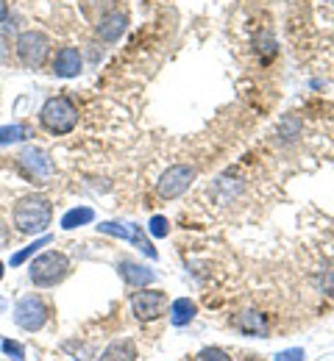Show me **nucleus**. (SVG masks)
<instances>
[{"mask_svg": "<svg viewBox=\"0 0 334 361\" xmlns=\"http://www.w3.org/2000/svg\"><path fill=\"white\" fill-rule=\"evenodd\" d=\"M11 223L20 233H28V236H37V233H45L53 223V203L45 195H28L23 197L14 212H11Z\"/></svg>", "mask_w": 334, "mask_h": 361, "instance_id": "obj_1", "label": "nucleus"}, {"mask_svg": "<svg viewBox=\"0 0 334 361\" xmlns=\"http://www.w3.org/2000/svg\"><path fill=\"white\" fill-rule=\"evenodd\" d=\"M40 123H42V128L50 131V134L64 136L78 126V109H76V103L67 94L48 97L45 106L40 109Z\"/></svg>", "mask_w": 334, "mask_h": 361, "instance_id": "obj_2", "label": "nucleus"}, {"mask_svg": "<svg viewBox=\"0 0 334 361\" xmlns=\"http://www.w3.org/2000/svg\"><path fill=\"white\" fill-rule=\"evenodd\" d=\"M67 272H70V259H67V253H61V250H45V253H40V256L31 262L28 278H31L34 286L48 289V286L61 283V281L67 278Z\"/></svg>", "mask_w": 334, "mask_h": 361, "instance_id": "obj_3", "label": "nucleus"}, {"mask_svg": "<svg viewBox=\"0 0 334 361\" xmlns=\"http://www.w3.org/2000/svg\"><path fill=\"white\" fill-rule=\"evenodd\" d=\"M17 59L23 61V67L28 70H40L50 56V39L42 34V31H23L17 37Z\"/></svg>", "mask_w": 334, "mask_h": 361, "instance_id": "obj_4", "label": "nucleus"}, {"mask_svg": "<svg viewBox=\"0 0 334 361\" xmlns=\"http://www.w3.org/2000/svg\"><path fill=\"white\" fill-rule=\"evenodd\" d=\"M48 314H50L48 303H45L40 295H25V298H20L17 306H14V322H17L23 331H28V334L42 331L45 322H48Z\"/></svg>", "mask_w": 334, "mask_h": 361, "instance_id": "obj_5", "label": "nucleus"}, {"mask_svg": "<svg viewBox=\"0 0 334 361\" xmlns=\"http://www.w3.org/2000/svg\"><path fill=\"white\" fill-rule=\"evenodd\" d=\"M195 167L192 164H173L162 173V178L156 180V192L162 200H173V197H181L195 180Z\"/></svg>", "mask_w": 334, "mask_h": 361, "instance_id": "obj_6", "label": "nucleus"}, {"mask_svg": "<svg viewBox=\"0 0 334 361\" xmlns=\"http://www.w3.org/2000/svg\"><path fill=\"white\" fill-rule=\"evenodd\" d=\"M131 312L137 314V319L153 322L167 312V295L162 289H140L131 295Z\"/></svg>", "mask_w": 334, "mask_h": 361, "instance_id": "obj_7", "label": "nucleus"}, {"mask_svg": "<svg viewBox=\"0 0 334 361\" xmlns=\"http://www.w3.org/2000/svg\"><path fill=\"white\" fill-rule=\"evenodd\" d=\"M100 233H109V236H117V239H126L131 245H137V250H143L148 259H159L153 242L145 236L143 226H134V223H100L97 226Z\"/></svg>", "mask_w": 334, "mask_h": 361, "instance_id": "obj_8", "label": "nucleus"}, {"mask_svg": "<svg viewBox=\"0 0 334 361\" xmlns=\"http://www.w3.org/2000/svg\"><path fill=\"white\" fill-rule=\"evenodd\" d=\"M17 164L28 178L40 180V183H45L53 176V159L42 147H23L17 156Z\"/></svg>", "mask_w": 334, "mask_h": 361, "instance_id": "obj_9", "label": "nucleus"}, {"mask_svg": "<svg viewBox=\"0 0 334 361\" xmlns=\"http://www.w3.org/2000/svg\"><path fill=\"white\" fill-rule=\"evenodd\" d=\"M84 70V56L78 47H61L56 50L53 61H50V73L56 78H76Z\"/></svg>", "mask_w": 334, "mask_h": 361, "instance_id": "obj_10", "label": "nucleus"}, {"mask_svg": "<svg viewBox=\"0 0 334 361\" xmlns=\"http://www.w3.org/2000/svg\"><path fill=\"white\" fill-rule=\"evenodd\" d=\"M117 272H120V278H123L129 286H134V289H143V286H148V283L156 281V272L148 270L145 264L129 262V259H123V262L117 264Z\"/></svg>", "mask_w": 334, "mask_h": 361, "instance_id": "obj_11", "label": "nucleus"}, {"mask_svg": "<svg viewBox=\"0 0 334 361\" xmlns=\"http://www.w3.org/2000/svg\"><path fill=\"white\" fill-rule=\"evenodd\" d=\"M123 31H126V14L123 11H109L97 23V37L103 42H117L123 37Z\"/></svg>", "mask_w": 334, "mask_h": 361, "instance_id": "obj_12", "label": "nucleus"}, {"mask_svg": "<svg viewBox=\"0 0 334 361\" xmlns=\"http://www.w3.org/2000/svg\"><path fill=\"white\" fill-rule=\"evenodd\" d=\"M232 325L245 336H268V319L265 314H256V312H242Z\"/></svg>", "mask_w": 334, "mask_h": 361, "instance_id": "obj_13", "label": "nucleus"}, {"mask_svg": "<svg viewBox=\"0 0 334 361\" xmlns=\"http://www.w3.org/2000/svg\"><path fill=\"white\" fill-rule=\"evenodd\" d=\"M137 359H140V353H137V345H134L131 339H114V342L100 353L97 361H137Z\"/></svg>", "mask_w": 334, "mask_h": 361, "instance_id": "obj_14", "label": "nucleus"}, {"mask_svg": "<svg viewBox=\"0 0 334 361\" xmlns=\"http://www.w3.org/2000/svg\"><path fill=\"white\" fill-rule=\"evenodd\" d=\"M195 314H198V306H195V300H190V298H179V300L170 303V322L176 328L190 325L192 319H195Z\"/></svg>", "mask_w": 334, "mask_h": 361, "instance_id": "obj_15", "label": "nucleus"}, {"mask_svg": "<svg viewBox=\"0 0 334 361\" xmlns=\"http://www.w3.org/2000/svg\"><path fill=\"white\" fill-rule=\"evenodd\" d=\"M95 220V212L90 206H78V209H70L64 217H61V228L64 231H73V228H81V226H90Z\"/></svg>", "mask_w": 334, "mask_h": 361, "instance_id": "obj_16", "label": "nucleus"}, {"mask_svg": "<svg viewBox=\"0 0 334 361\" xmlns=\"http://www.w3.org/2000/svg\"><path fill=\"white\" fill-rule=\"evenodd\" d=\"M45 245H50V236H40V239H34L31 245H25L23 250H17V253L11 256V267H17V264H23L25 259H31V256H34V253H37L40 247H45Z\"/></svg>", "mask_w": 334, "mask_h": 361, "instance_id": "obj_17", "label": "nucleus"}, {"mask_svg": "<svg viewBox=\"0 0 334 361\" xmlns=\"http://www.w3.org/2000/svg\"><path fill=\"white\" fill-rule=\"evenodd\" d=\"M28 136L25 126H3L0 128V145H14V142H23Z\"/></svg>", "mask_w": 334, "mask_h": 361, "instance_id": "obj_18", "label": "nucleus"}, {"mask_svg": "<svg viewBox=\"0 0 334 361\" xmlns=\"http://www.w3.org/2000/svg\"><path fill=\"white\" fill-rule=\"evenodd\" d=\"M167 231H170V223H167V217H162V214L150 217V223H148V233H150V236H156V239H165V236H167Z\"/></svg>", "mask_w": 334, "mask_h": 361, "instance_id": "obj_19", "label": "nucleus"}, {"mask_svg": "<svg viewBox=\"0 0 334 361\" xmlns=\"http://www.w3.org/2000/svg\"><path fill=\"white\" fill-rule=\"evenodd\" d=\"M195 361H234L226 350H220V348H203L198 356H195Z\"/></svg>", "mask_w": 334, "mask_h": 361, "instance_id": "obj_20", "label": "nucleus"}, {"mask_svg": "<svg viewBox=\"0 0 334 361\" xmlns=\"http://www.w3.org/2000/svg\"><path fill=\"white\" fill-rule=\"evenodd\" d=\"M3 353H6V356H11L14 361H25V350H23V345H20V342L6 339V342H3Z\"/></svg>", "mask_w": 334, "mask_h": 361, "instance_id": "obj_21", "label": "nucleus"}, {"mask_svg": "<svg viewBox=\"0 0 334 361\" xmlns=\"http://www.w3.org/2000/svg\"><path fill=\"white\" fill-rule=\"evenodd\" d=\"M276 361H304V350L301 348H287L282 353H276Z\"/></svg>", "mask_w": 334, "mask_h": 361, "instance_id": "obj_22", "label": "nucleus"}, {"mask_svg": "<svg viewBox=\"0 0 334 361\" xmlns=\"http://www.w3.org/2000/svg\"><path fill=\"white\" fill-rule=\"evenodd\" d=\"M8 239H11V231H8L6 223H0V247H6V245H8Z\"/></svg>", "mask_w": 334, "mask_h": 361, "instance_id": "obj_23", "label": "nucleus"}, {"mask_svg": "<svg viewBox=\"0 0 334 361\" xmlns=\"http://www.w3.org/2000/svg\"><path fill=\"white\" fill-rule=\"evenodd\" d=\"M6 17H8V3H6V0H0V23H3Z\"/></svg>", "mask_w": 334, "mask_h": 361, "instance_id": "obj_24", "label": "nucleus"}, {"mask_svg": "<svg viewBox=\"0 0 334 361\" xmlns=\"http://www.w3.org/2000/svg\"><path fill=\"white\" fill-rule=\"evenodd\" d=\"M3 272L6 270H3V262H0V281H3Z\"/></svg>", "mask_w": 334, "mask_h": 361, "instance_id": "obj_25", "label": "nucleus"}, {"mask_svg": "<svg viewBox=\"0 0 334 361\" xmlns=\"http://www.w3.org/2000/svg\"><path fill=\"white\" fill-rule=\"evenodd\" d=\"M248 361H262V359H248Z\"/></svg>", "mask_w": 334, "mask_h": 361, "instance_id": "obj_26", "label": "nucleus"}]
</instances>
